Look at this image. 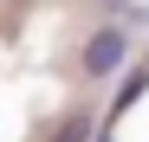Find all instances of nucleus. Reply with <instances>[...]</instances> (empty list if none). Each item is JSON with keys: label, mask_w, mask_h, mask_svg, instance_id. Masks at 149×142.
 Instances as JSON below:
<instances>
[{"label": "nucleus", "mask_w": 149, "mask_h": 142, "mask_svg": "<svg viewBox=\"0 0 149 142\" xmlns=\"http://www.w3.org/2000/svg\"><path fill=\"white\" fill-rule=\"evenodd\" d=\"M123 58H130V32H123V26H97V32L84 39V52H78L84 78H117Z\"/></svg>", "instance_id": "nucleus-1"}, {"label": "nucleus", "mask_w": 149, "mask_h": 142, "mask_svg": "<svg viewBox=\"0 0 149 142\" xmlns=\"http://www.w3.org/2000/svg\"><path fill=\"white\" fill-rule=\"evenodd\" d=\"M84 129H91V123H84V116H71V123H65V129H58V136H52V142H78V136H84Z\"/></svg>", "instance_id": "nucleus-2"}, {"label": "nucleus", "mask_w": 149, "mask_h": 142, "mask_svg": "<svg viewBox=\"0 0 149 142\" xmlns=\"http://www.w3.org/2000/svg\"><path fill=\"white\" fill-rule=\"evenodd\" d=\"M104 7H110V13H123V0H104Z\"/></svg>", "instance_id": "nucleus-3"}, {"label": "nucleus", "mask_w": 149, "mask_h": 142, "mask_svg": "<svg viewBox=\"0 0 149 142\" xmlns=\"http://www.w3.org/2000/svg\"><path fill=\"white\" fill-rule=\"evenodd\" d=\"M130 13H136V19H149V7H130Z\"/></svg>", "instance_id": "nucleus-4"}]
</instances>
